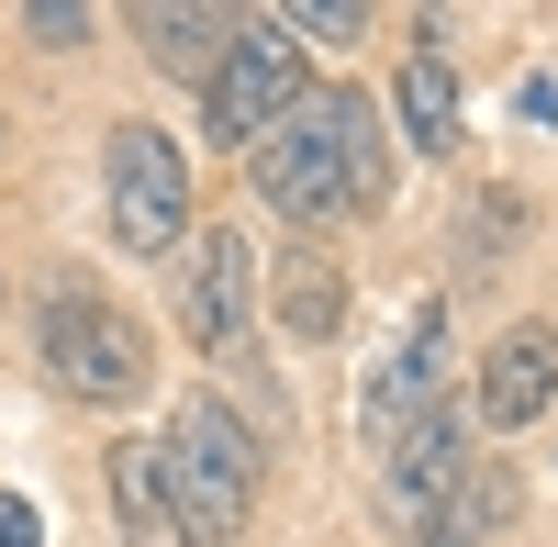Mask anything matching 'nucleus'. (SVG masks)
<instances>
[{
	"instance_id": "obj_1",
	"label": "nucleus",
	"mask_w": 558,
	"mask_h": 547,
	"mask_svg": "<svg viewBox=\"0 0 558 547\" xmlns=\"http://www.w3.org/2000/svg\"><path fill=\"white\" fill-rule=\"evenodd\" d=\"M246 157H257V202L279 223H347L391 202V134L368 89H302Z\"/></svg>"
},
{
	"instance_id": "obj_2",
	"label": "nucleus",
	"mask_w": 558,
	"mask_h": 547,
	"mask_svg": "<svg viewBox=\"0 0 558 547\" xmlns=\"http://www.w3.org/2000/svg\"><path fill=\"white\" fill-rule=\"evenodd\" d=\"M157 470H168V514H179V547H223L246 536L257 514V436L235 402H179V425L157 436Z\"/></svg>"
},
{
	"instance_id": "obj_3",
	"label": "nucleus",
	"mask_w": 558,
	"mask_h": 547,
	"mask_svg": "<svg viewBox=\"0 0 558 547\" xmlns=\"http://www.w3.org/2000/svg\"><path fill=\"white\" fill-rule=\"evenodd\" d=\"M45 369H57L78 402H134L146 391V369H157V347H146V325L112 302V291H57L45 302Z\"/></svg>"
},
{
	"instance_id": "obj_4",
	"label": "nucleus",
	"mask_w": 558,
	"mask_h": 547,
	"mask_svg": "<svg viewBox=\"0 0 558 547\" xmlns=\"http://www.w3.org/2000/svg\"><path fill=\"white\" fill-rule=\"evenodd\" d=\"M246 313H257V246L235 235V223H191L179 257H168V325L191 336L202 357H235Z\"/></svg>"
},
{
	"instance_id": "obj_5",
	"label": "nucleus",
	"mask_w": 558,
	"mask_h": 547,
	"mask_svg": "<svg viewBox=\"0 0 558 547\" xmlns=\"http://www.w3.org/2000/svg\"><path fill=\"white\" fill-rule=\"evenodd\" d=\"M112 235L134 257H168L191 235V157L157 123H112Z\"/></svg>"
},
{
	"instance_id": "obj_6",
	"label": "nucleus",
	"mask_w": 558,
	"mask_h": 547,
	"mask_svg": "<svg viewBox=\"0 0 558 547\" xmlns=\"http://www.w3.org/2000/svg\"><path fill=\"white\" fill-rule=\"evenodd\" d=\"M202 101H213V134H223V146H257V134L302 101V45L279 34V23H246L235 45H223V68L202 78Z\"/></svg>"
},
{
	"instance_id": "obj_7",
	"label": "nucleus",
	"mask_w": 558,
	"mask_h": 547,
	"mask_svg": "<svg viewBox=\"0 0 558 547\" xmlns=\"http://www.w3.org/2000/svg\"><path fill=\"white\" fill-rule=\"evenodd\" d=\"M436 402H447V313L425 302V313L402 325V347L368 369V414H357V425H368V447H402Z\"/></svg>"
},
{
	"instance_id": "obj_8",
	"label": "nucleus",
	"mask_w": 558,
	"mask_h": 547,
	"mask_svg": "<svg viewBox=\"0 0 558 547\" xmlns=\"http://www.w3.org/2000/svg\"><path fill=\"white\" fill-rule=\"evenodd\" d=\"M470 402H481L492 425H536L547 402H558V336H547V325H502L492 357H481V391H470Z\"/></svg>"
},
{
	"instance_id": "obj_9",
	"label": "nucleus",
	"mask_w": 558,
	"mask_h": 547,
	"mask_svg": "<svg viewBox=\"0 0 558 547\" xmlns=\"http://www.w3.org/2000/svg\"><path fill=\"white\" fill-rule=\"evenodd\" d=\"M134 34H146V57L168 68V78H213L223 68V45L246 34V12H213V0H146V12H134Z\"/></svg>"
},
{
	"instance_id": "obj_10",
	"label": "nucleus",
	"mask_w": 558,
	"mask_h": 547,
	"mask_svg": "<svg viewBox=\"0 0 558 547\" xmlns=\"http://www.w3.org/2000/svg\"><path fill=\"white\" fill-rule=\"evenodd\" d=\"M112 514H123V547H179L168 470H157V436H123V447H112Z\"/></svg>"
},
{
	"instance_id": "obj_11",
	"label": "nucleus",
	"mask_w": 558,
	"mask_h": 547,
	"mask_svg": "<svg viewBox=\"0 0 558 547\" xmlns=\"http://www.w3.org/2000/svg\"><path fill=\"white\" fill-rule=\"evenodd\" d=\"M402 134H413L425 157H447V146H458V78H447V57H436V34L402 57Z\"/></svg>"
},
{
	"instance_id": "obj_12",
	"label": "nucleus",
	"mask_w": 558,
	"mask_h": 547,
	"mask_svg": "<svg viewBox=\"0 0 558 547\" xmlns=\"http://www.w3.org/2000/svg\"><path fill=\"white\" fill-rule=\"evenodd\" d=\"M268 302H279V325H291V336H336V325H347V280H336L324 257H291Z\"/></svg>"
},
{
	"instance_id": "obj_13",
	"label": "nucleus",
	"mask_w": 558,
	"mask_h": 547,
	"mask_svg": "<svg viewBox=\"0 0 558 547\" xmlns=\"http://www.w3.org/2000/svg\"><path fill=\"white\" fill-rule=\"evenodd\" d=\"M368 12L357 0H291V12H279V34H357Z\"/></svg>"
},
{
	"instance_id": "obj_14",
	"label": "nucleus",
	"mask_w": 558,
	"mask_h": 547,
	"mask_svg": "<svg viewBox=\"0 0 558 547\" xmlns=\"http://www.w3.org/2000/svg\"><path fill=\"white\" fill-rule=\"evenodd\" d=\"M23 23H34L45 45H78V34H89V12H78V0H34V12H23Z\"/></svg>"
},
{
	"instance_id": "obj_15",
	"label": "nucleus",
	"mask_w": 558,
	"mask_h": 547,
	"mask_svg": "<svg viewBox=\"0 0 558 547\" xmlns=\"http://www.w3.org/2000/svg\"><path fill=\"white\" fill-rule=\"evenodd\" d=\"M45 525H34V503H0V547H34Z\"/></svg>"
}]
</instances>
